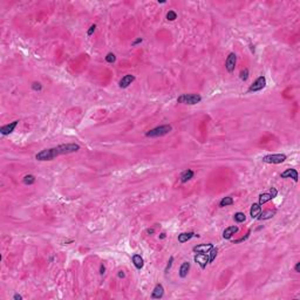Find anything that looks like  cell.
I'll return each mask as SVG.
<instances>
[{
  "label": "cell",
  "instance_id": "8",
  "mask_svg": "<svg viewBox=\"0 0 300 300\" xmlns=\"http://www.w3.org/2000/svg\"><path fill=\"white\" fill-rule=\"evenodd\" d=\"M194 259L195 261L200 266V269H205L206 265L209 264V256L205 253H197Z\"/></svg>",
  "mask_w": 300,
  "mask_h": 300
},
{
  "label": "cell",
  "instance_id": "33",
  "mask_svg": "<svg viewBox=\"0 0 300 300\" xmlns=\"http://www.w3.org/2000/svg\"><path fill=\"white\" fill-rule=\"evenodd\" d=\"M105 273H106V266H105L103 264H101L100 265V274L101 276H103Z\"/></svg>",
  "mask_w": 300,
  "mask_h": 300
},
{
  "label": "cell",
  "instance_id": "5",
  "mask_svg": "<svg viewBox=\"0 0 300 300\" xmlns=\"http://www.w3.org/2000/svg\"><path fill=\"white\" fill-rule=\"evenodd\" d=\"M266 87V77L264 75H260V76L254 81V82L250 86V88L247 89L249 93H254V92H259V90H263Z\"/></svg>",
  "mask_w": 300,
  "mask_h": 300
},
{
  "label": "cell",
  "instance_id": "23",
  "mask_svg": "<svg viewBox=\"0 0 300 300\" xmlns=\"http://www.w3.org/2000/svg\"><path fill=\"white\" fill-rule=\"evenodd\" d=\"M208 253H209V264H211L212 261H213V260L216 259V257H217L218 249H217V247H215V246H213V247H212V249H211V250H210V251L208 252Z\"/></svg>",
  "mask_w": 300,
  "mask_h": 300
},
{
  "label": "cell",
  "instance_id": "16",
  "mask_svg": "<svg viewBox=\"0 0 300 300\" xmlns=\"http://www.w3.org/2000/svg\"><path fill=\"white\" fill-rule=\"evenodd\" d=\"M189 271H190V263H189V261H184V263L181 265V267H179L178 274H179L181 278H185V277L188 276Z\"/></svg>",
  "mask_w": 300,
  "mask_h": 300
},
{
  "label": "cell",
  "instance_id": "30",
  "mask_svg": "<svg viewBox=\"0 0 300 300\" xmlns=\"http://www.w3.org/2000/svg\"><path fill=\"white\" fill-rule=\"evenodd\" d=\"M250 233H251V231H249L246 233V236L245 237H241V238H239V239H237V240H235V244H239V243H243V241H245L249 238V236H250Z\"/></svg>",
  "mask_w": 300,
  "mask_h": 300
},
{
  "label": "cell",
  "instance_id": "36",
  "mask_svg": "<svg viewBox=\"0 0 300 300\" xmlns=\"http://www.w3.org/2000/svg\"><path fill=\"white\" fill-rule=\"evenodd\" d=\"M295 272H297V273H299L300 272V263H297V265H295Z\"/></svg>",
  "mask_w": 300,
  "mask_h": 300
},
{
  "label": "cell",
  "instance_id": "19",
  "mask_svg": "<svg viewBox=\"0 0 300 300\" xmlns=\"http://www.w3.org/2000/svg\"><path fill=\"white\" fill-rule=\"evenodd\" d=\"M192 177H194V171L191 170V169H188V170H185L182 172V175H181V182L187 183L188 181H190Z\"/></svg>",
  "mask_w": 300,
  "mask_h": 300
},
{
  "label": "cell",
  "instance_id": "13",
  "mask_svg": "<svg viewBox=\"0 0 300 300\" xmlns=\"http://www.w3.org/2000/svg\"><path fill=\"white\" fill-rule=\"evenodd\" d=\"M212 247H213L212 244H202V245L195 246L194 249H192V251H194V252H197V253H208Z\"/></svg>",
  "mask_w": 300,
  "mask_h": 300
},
{
  "label": "cell",
  "instance_id": "39",
  "mask_svg": "<svg viewBox=\"0 0 300 300\" xmlns=\"http://www.w3.org/2000/svg\"><path fill=\"white\" fill-rule=\"evenodd\" d=\"M165 237H166V236H165V233H161V235H159V238H161V239H164Z\"/></svg>",
  "mask_w": 300,
  "mask_h": 300
},
{
  "label": "cell",
  "instance_id": "11",
  "mask_svg": "<svg viewBox=\"0 0 300 300\" xmlns=\"http://www.w3.org/2000/svg\"><path fill=\"white\" fill-rule=\"evenodd\" d=\"M163 295H164V287H163L162 284H157L153 290L151 298H153V299H161Z\"/></svg>",
  "mask_w": 300,
  "mask_h": 300
},
{
  "label": "cell",
  "instance_id": "27",
  "mask_svg": "<svg viewBox=\"0 0 300 300\" xmlns=\"http://www.w3.org/2000/svg\"><path fill=\"white\" fill-rule=\"evenodd\" d=\"M106 61L108 62V64H114V62L116 61V56H115V54H114V53H108V54H107Z\"/></svg>",
  "mask_w": 300,
  "mask_h": 300
},
{
  "label": "cell",
  "instance_id": "22",
  "mask_svg": "<svg viewBox=\"0 0 300 300\" xmlns=\"http://www.w3.org/2000/svg\"><path fill=\"white\" fill-rule=\"evenodd\" d=\"M233 219H235V222H237V223H243V222H245L246 216H245L244 212H236L235 215H233Z\"/></svg>",
  "mask_w": 300,
  "mask_h": 300
},
{
  "label": "cell",
  "instance_id": "35",
  "mask_svg": "<svg viewBox=\"0 0 300 300\" xmlns=\"http://www.w3.org/2000/svg\"><path fill=\"white\" fill-rule=\"evenodd\" d=\"M13 299H14V300H23V295H20V294H14V295H13Z\"/></svg>",
  "mask_w": 300,
  "mask_h": 300
},
{
  "label": "cell",
  "instance_id": "38",
  "mask_svg": "<svg viewBox=\"0 0 300 300\" xmlns=\"http://www.w3.org/2000/svg\"><path fill=\"white\" fill-rule=\"evenodd\" d=\"M147 232H148V233H149V235H153L154 232H155V230H154V229H148V230H147Z\"/></svg>",
  "mask_w": 300,
  "mask_h": 300
},
{
  "label": "cell",
  "instance_id": "21",
  "mask_svg": "<svg viewBox=\"0 0 300 300\" xmlns=\"http://www.w3.org/2000/svg\"><path fill=\"white\" fill-rule=\"evenodd\" d=\"M233 204V198L231 196H228V197H224L223 199L219 202V206L220 208H225V206H229Z\"/></svg>",
  "mask_w": 300,
  "mask_h": 300
},
{
  "label": "cell",
  "instance_id": "14",
  "mask_svg": "<svg viewBox=\"0 0 300 300\" xmlns=\"http://www.w3.org/2000/svg\"><path fill=\"white\" fill-rule=\"evenodd\" d=\"M274 215H276V210H265V211L259 213L257 219L258 220H266V219H271Z\"/></svg>",
  "mask_w": 300,
  "mask_h": 300
},
{
  "label": "cell",
  "instance_id": "10",
  "mask_svg": "<svg viewBox=\"0 0 300 300\" xmlns=\"http://www.w3.org/2000/svg\"><path fill=\"white\" fill-rule=\"evenodd\" d=\"M280 177L282 178H292L294 182H298L299 175H298V171L295 169H286L284 172H282Z\"/></svg>",
  "mask_w": 300,
  "mask_h": 300
},
{
  "label": "cell",
  "instance_id": "3",
  "mask_svg": "<svg viewBox=\"0 0 300 300\" xmlns=\"http://www.w3.org/2000/svg\"><path fill=\"white\" fill-rule=\"evenodd\" d=\"M202 101V96L198 94H183L181 96H178L177 102L178 103H183V105H197Z\"/></svg>",
  "mask_w": 300,
  "mask_h": 300
},
{
  "label": "cell",
  "instance_id": "31",
  "mask_svg": "<svg viewBox=\"0 0 300 300\" xmlns=\"http://www.w3.org/2000/svg\"><path fill=\"white\" fill-rule=\"evenodd\" d=\"M95 30H96V25H92L90 27H89V30H88V32H87V35L88 36H90L93 33L95 32Z\"/></svg>",
  "mask_w": 300,
  "mask_h": 300
},
{
  "label": "cell",
  "instance_id": "28",
  "mask_svg": "<svg viewBox=\"0 0 300 300\" xmlns=\"http://www.w3.org/2000/svg\"><path fill=\"white\" fill-rule=\"evenodd\" d=\"M172 263H174V257H170L169 260H168V264H166V266H165L164 273H168V272H169V270H170L171 266H172Z\"/></svg>",
  "mask_w": 300,
  "mask_h": 300
},
{
  "label": "cell",
  "instance_id": "24",
  "mask_svg": "<svg viewBox=\"0 0 300 300\" xmlns=\"http://www.w3.org/2000/svg\"><path fill=\"white\" fill-rule=\"evenodd\" d=\"M23 183L26 184V185H31V184L35 183V176H33V175H26L23 178Z\"/></svg>",
  "mask_w": 300,
  "mask_h": 300
},
{
  "label": "cell",
  "instance_id": "15",
  "mask_svg": "<svg viewBox=\"0 0 300 300\" xmlns=\"http://www.w3.org/2000/svg\"><path fill=\"white\" fill-rule=\"evenodd\" d=\"M192 237H196V233L195 232H183L181 235H178V241L179 243H187L188 240H190Z\"/></svg>",
  "mask_w": 300,
  "mask_h": 300
},
{
  "label": "cell",
  "instance_id": "18",
  "mask_svg": "<svg viewBox=\"0 0 300 300\" xmlns=\"http://www.w3.org/2000/svg\"><path fill=\"white\" fill-rule=\"evenodd\" d=\"M133 263L135 265V267L137 270H141L142 267L144 266V260L142 258L140 254H134L133 256Z\"/></svg>",
  "mask_w": 300,
  "mask_h": 300
},
{
  "label": "cell",
  "instance_id": "25",
  "mask_svg": "<svg viewBox=\"0 0 300 300\" xmlns=\"http://www.w3.org/2000/svg\"><path fill=\"white\" fill-rule=\"evenodd\" d=\"M239 77H240L241 81H246L247 79H249V69H247V68L241 69L240 74H239Z\"/></svg>",
  "mask_w": 300,
  "mask_h": 300
},
{
  "label": "cell",
  "instance_id": "29",
  "mask_svg": "<svg viewBox=\"0 0 300 300\" xmlns=\"http://www.w3.org/2000/svg\"><path fill=\"white\" fill-rule=\"evenodd\" d=\"M32 89L33 90H36V92H40L42 89V86H41V83H39V82H33L32 83Z\"/></svg>",
  "mask_w": 300,
  "mask_h": 300
},
{
  "label": "cell",
  "instance_id": "6",
  "mask_svg": "<svg viewBox=\"0 0 300 300\" xmlns=\"http://www.w3.org/2000/svg\"><path fill=\"white\" fill-rule=\"evenodd\" d=\"M236 64H237V55L235 53H230L229 56L225 60V68L229 73H232L236 68Z\"/></svg>",
  "mask_w": 300,
  "mask_h": 300
},
{
  "label": "cell",
  "instance_id": "34",
  "mask_svg": "<svg viewBox=\"0 0 300 300\" xmlns=\"http://www.w3.org/2000/svg\"><path fill=\"white\" fill-rule=\"evenodd\" d=\"M142 41H143V39H142V38H138V39H137V40H135V41L133 42L131 45H133V46H136V45H138V43H141Z\"/></svg>",
  "mask_w": 300,
  "mask_h": 300
},
{
  "label": "cell",
  "instance_id": "17",
  "mask_svg": "<svg viewBox=\"0 0 300 300\" xmlns=\"http://www.w3.org/2000/svg\"><path fill=\"white\" fill-rule=\"evenodd\" d=\"M260 212H261V205L259 203H253L250 210V216L252 218H257Z\"/></svg>",
  "mask_w": 300,
  "mask_h": 300
},
{
  "label": "cell",
  "instance_id": "32",
  "mask_svg": "<svg viewBox=\"0 0 300 300\" xmlns=\"http://www.w3.org/2000/svg\"><path fill=\"white\" fill-rule=\"evenodd\" d=\"M270 194H271V196L274 198V197H277V195H278V190L272 187V188H270Z\"/></svg>",
  "mask_w": 300,
  "mask_h": 300
},
{
  "label": "cell",
  "instance_id": "1",
  "mask_svg": "<svg viewBox=\"0 0 300 300\" xmlns=\"http://www.w3.org/2000/svg\"><path fill=\"white\" fill-rule=\"evenodd\" d=\"M80 150V146L75 143H68V144H61L55 148H49V149H43L41 151L35 155V158L40 162L45 161H52L55 157L60 155H67V154L76 153Z\"/></svg>",
  "mask_w": 300,
  "mask_h": 300
},
{
  "label": "cell",
  "instance_id": "20",
  "mask_svg": "<svg viewBox=\"0 0 300 300\" xmlns=\"http://www.w3.org/2000/svg\"><path fill=\"white\" fill-rule=\"evenodd\" d=\"M273 199V197L271 196V194H267V192H265V194H261L260 196H259V204L260 205H263V204H265V203H267L269 200Z\"/></svg>",
  "mask_w": 300,
  "mask_h": 300
},
{
  "label": "cell",
  "instance_id": "12",
  "mask_svg": "<svg viewBox=\"0 0 300 300\" xmlns=\"http://www.w3.org/2000/svg\"><path fill=\"white\" fill-rule=\"evenodd\" d=\"M238 230H239V229H238V226H236V225L226 228V229L224 230V232H223V238H224V239H231V238H232V236L238 232Z\"/></svg>",
  "mask_w": 300,
  "mask_h": 300
},
{
  "label": "cell",
  "instance_id": "9",
  "mask_svg": "<svg viewBox=\"0 0 300 300\" xmlns=\"http://www.w3.org/2000/svg\"><path fill=\"white\" fill-rule=\"evenodd\" d=\"M134 81H135V76L131 75V74H127V75H124V76L120 80L118 86H120V88H127V87H129Z\"/></svg>",
  "mask_w": 300,
  "mask_h": 300
},
{
  "label": "cell",
  "instance_id": "26",
  "mask_svg": "<svg viewBox=\"0 0 300 300\" xmlns=\"http://www.w3.org/2000/svg\"><path fill=\"white\" fill-rule=\"evenodd\" d=\"M176 19H177V13L175 12V11H169V12L166 13V20L174 21V20H176Z\"/></svg>",
  "mask_w": 300,
  "mask_h": 300
},
{
  "label": "cell",
  "instance_id": "2",
  "mask_svg": "<svg viewBox=\"0 0 300 300\" xmlns=\"http://www.w3.org/2000/svg\"><path fill=\"white\" fill-rule=\"evenodd\" d=\"M171 130H172V127L170 124H164V125H159V127H156V128L147 131L146 136L147 137H161V136L169 134Z\"/></svg>",
  "mask_w": 300,
  "mask_h": 300
},
{
  "label": "cell",
  "instance_id": "37",
  "mask_svg": "<svg viewBox=\"0 0 300 300\" xmlns=\"http://www.w3.org/2000/svg\"><path fill=\"white\" fill-rule=\"evenodd\" d=\"M117 276H118V278H124V277H125V274H124V272H123V271H120V272H118V274H117Z\"/></svg>",
  "mask_w": 300,
  "mask_h": 300
},
{
  "label": "cell",
  "instance_id": "7",
  "mask_svg": "<svg viewBox=\"0 0 300 300\" xmlns=\"http://www.w3.org/2000/svg\"><path fill=\"white\" fill-rule=\"evenodd\" d=\"M18 123H19V121H18V120H15V121H13V122H11V123L2 125V127L0 128V133H1V135L6 136V135L12 134L13 131H14V129H15V127L18 125Z\"/></svg>",
  "mask_w": 300,
  "mask_h": 300
},
{
  "label": "cell",
  "instance_id": "4",
  "mask_svg": "<svg viewBox=\"0 0 300 300\" xmlns=\"http://www.w3.org/2000/svg\"><path fill=\"white\" fill-rule=\"evenodd\" d=\"M285 159H286V155H284V154H271V155H266L263 157V162L270 163V164H280L282 162H285Z\"/></svg>",
  "mask_w": 300,
  "mask_h": 300
}]
</instances>
